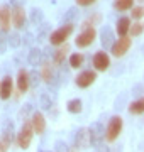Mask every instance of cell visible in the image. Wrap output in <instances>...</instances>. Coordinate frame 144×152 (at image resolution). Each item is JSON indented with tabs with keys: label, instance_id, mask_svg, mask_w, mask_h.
<instances>
[{
	"label": "cell",
	"instance_id": "obj_1",
	"mask_svg": "<svg viewBox=\"0 0 144 152\" xmlns=\"http://www.w3.org/2000/svg\"><path fill=\"white\" fill-rule=\"evenodd\" d=\"M34 134H36V132H34L32 122H31V120H24L22 127H21V130L17 134V144H19V147L26 151V149L31 145V140H32Z\"/></svg>",
	"mask_w": 144,
	"mask_h": 152
},
{
	"label": "cell",
	"instance_id": "obj_2",
	"mask_svg": "<svg viewBox=\"0 0 144 152\" xmlns=\"http://www.w3.org/2000/svg\"><path fill=\"white\" fill-rule=\"evenodd\" d=\"M73 29H75V27H73V24H63L60 29L53 31V32L49 34L51 46H60V44H63L68 37H70V36H71Z\"/></svg>",
	"mask_w": 144,
	"mask_h": 152
},
{
	"label": "cell",
	"instance_id": "obj_3",
	"mask_svg": "<svg viewBox=\"0 0 144 152\" xmlns=\"http://www.w3.org/2000/svg\"><path fill=\"white\" fill-rule=\"evenodd\" d=\"M122 132V118L114 115L110 120H109V125H107L105 130V140L107 142H114L119 137V134Z\"/></svg>",
	"mask_w": 144,
	"mask_h": 152
},
{
	"label": "cell",
	"instance_id": "obj_4",
	"mask_svg": "<svg viewBox=\"0 0 144 152\" xmlns=\"http://www.w3.org/2000/svg\"><path fill=\"white\" fill-rule=\"evenodd\" d=\"M88 134H90V144H92V145L93 147L102 145V140L105 139V129L102 127L100 122H95V124L90 125Z\"/></svg>",
	"mask_w": 144,
	"mask_h": 152
},
{
	"label": "cell",
	"instance_id": "obj_5",
	"mask_svg": "<svg viewBox=\"0 0 144 152\" xmlns=\"http://www.w3.org/2000/svg\"><path fill=\"white\" fill-rule=\"evenodd\" d=\"M95 80H97V73L92 69H85L82 71L80 75L75 78V81H76V86L78 88H88L90 85H93Z\"/></svg>",
	"mask_w": 144,
	"mask_h": 152
},
{
	"label": "cell",
	"instance_id": "obj_6",
	"mask_svg": "<svg viewBox=\"0 0 144 152\" xmlns=\"http://www.w3.org/2000/svg\"><path fill=\"white\" fill-rule=\"evenodd\" d=\"M95 36H97V32H95L93 27L83 29L82 32L78 34V37H76V46L78 48H88L90 44L95 41Z\"/></svg>",
	"mask_w": 144,
	"mask_h": 152
},
{
	"label": "cell",
	"instance_id": "obj_7",
	"mask_svg": "<svg viewBox=\"0 0 144 152\" xmlns=\"http://www.w3.org/2000/svg\"><path fill=\"white\" fill-rule=\"evenodd\" d=\"M131 44H132V41L129 37H120V39H117L115 44L112 46V54L115 56V58H122V56L126 54L129 51V48H131Z\"/></svg>",
	"mask_w": 144,
	"mask_h": 152
},
{
	"label": "cell",
	"instance_id": "obj_8",
	"mask_svg": "<svg viewBox=\"0 0 144 152\" xmlns=\"http://www.w3.org/2000/svg\"><path fill=\"white\" fill-rule=\"evenodd\" d=\"M12 24L15 26V29L27 27V19L22 7H12Z\"/></svg>",
	"mask_w": 144,
	"mask_h": 152
},
{
	"label": "cell",
	"instance_id": "obj_9",
	"mask_svg": "<svg viewBox=\"0 0 144 152\" xmlns=\"http://www.w3.org/2000/svg\"><path fill=\"white\" fill-rule=\"evenodd\" d=\"M100 44H102V48L105 49H112V46L115 44L114 41V31H112L109 26H104L102 31H100Z\"/></svg>",
	"mask_w": 144,
	"mask_h": 152
},
{
	"label": "cell",
	"instance_id": "obj_10",
	"mask_svg": "<svg viewBox=\"0 0 144 152\" xmlns=\"http://www.w3.org/2000/svg\"><path fill=\"white\" fill-rule=\"evenodd\" d=\"M92 61H93V66L97 71H105L110 66V59H109L107 53H104V51H97Z\"/></svg>",
	"mask_w": 144,
	"mask_h": 152
},
{
	"label": "cell",
	"instance_id": "obj_11",
	"mask_svg": "<svg viewBox=\"0 0 144 152\" xmlns=\"http://www.w3.org/2000/svg\"><path fill=\"white\" fill-rule=\"evenodd\" d=\"M31 122H32L34 132H36L37 135L44 134V130H46V120H44V117H43L41 112H34L32 117H31Z\"/></svg>",
	"mask_w": 144,
	"mask_h": 152
},
{
	"label": "cell",
	"instance_id": "obj_12",
	"mask_svg": "<svg viewBox=\"0 0 144 152\" xmlns=\"http://www.w3.org/2000/svg\"><path fill=\"white\" fill-rule=\"evenodd\" d=\"M90 144V134L88 129H80L75 135V147L76 149H85Z\"/></svg>",
	"mask_w": 144,
	"mask_h": 152
},
{
	"label": "cell",
	"instance_id": "obj_13",
	"mask_svg": "<svg viewBox=\"0 0 144 152\" xmlns=\"http://www.w3.org/2000/svg\"><path fill=\"white\" fill-rule=\"evenodd\" d=\"M10 19H12V10L7 5H0V26L2 31L7 32L10 27Z\"/></svg>",
	"mask_w": 144,
	"mask_h": 152
},
{
	"label": "cell",
	"instance_id": "obj_14",
	"mask_svg": "<svg viewBox=\"0 0 144 152\" xmlns=\"http://www.w3.org/2000/svg\"><path fill=\"white\" fill-rule=\"evenodd\" d=\"M41 78H43L48 85H51V83H53V80L56 78L54 68L51 66L49 61H44V63H43V68H41Z\"/></svg>",
	"mask_w": 144,
	"mask_h": 152
},
{
	"label": "cell",
	"instance_id": "obj_15",
	"mask_svg": "<svg viewBox=\"0 0 144 152\" xmlns=\"http://www.w3.org/2000/svg\"><path fill=\"white\" fill-rule=\"evenodd\" d=\"M29 86H31V83H29V73L26 69H19V75H17V88H19V91L26 93Z\"/></svg>",
	"mask_w": 144,
	"mask_h": 152
},
{
	"label": "cell",
	"instance_id": "obj_16",
	"mask_svg": "<svg viewBox=\"0 0 144 152\" xmlns=\"http://www.w3.org/2000/svg\"><path fill=\"white\" fill-rule=\"evenodd\" d=\"M10 95H12V78L5 76L2 80V85H0V98L2 100H9Z\"/></svg>",
	"mask_w": 144,
	"mask_h": 152
},
{
	"label": "cell",
	"instance_id": "obj_17",
	"mask_svg": "<svg viewBox=\"0 0 144 152\" xmlns=\"http://www.w3.org/2000/svg\"><path fill=\"white\" fill-rule=\"evenodd\" d=\"M14 124L12 122H5L4 124V129H2V140L10 145L12 140H14Z\"/></svg>",
	"mask_w": 144,
	"mask_h": 152
},
{
	"label": "cell",
	"instance_id": "obj_18",
	"mask_svg": "<svg viewBox=\"0 0 144 152\" xmlns=\"http://www.w3.org/2000/svg\"><path fill=\"white\" fill-rule=\"evenodd\" d=\"M131 31V19L129 17H120L117 20V34L120 37H126V34Z\"/></svg>",
	"mask_w": 144,
	"mask_h": 152
},
{
	"label": "cell",
	"instance_id": "obj_19",
	"mask_svg": "<svg viewBox=\"0 0 144 152\" xmlns=\"http://www.w3.org/2000/svg\"><path fill=\"white\" fill-rule=\"evenodd\" d=\"M27 61L31 66H37L43 61V51L39 48H31V51H29V54H27Z\"/></svg>",
	"mask_w": 144,
	"mask_h": 152
},
{
	"label": "cell",
	"instance_id": "obj_20",
	"mask_svg": "<svg viewBox=\"0 0 144 152\" xmlns=\"http://www.w3.org/2000/svg\"><path fill=\"white\" fill-rule=\"evenodd\" d=\"M127 110L131 115H143L144 113V98H137L136 102L129 103Z\"/></svg>",
	"mask_w": 144,
	"mask_h": 152
},
{
	"label": "cell",
	"instance_id": "obj_21",
	"mask_svg": "<svg viewBox=\"0 0 144 152\" xmlns=\"http://www.w3.org/2000/svg\"><path fill=\"white\" fill-rule=\"evenodd\" d=\"M29 19H31V22H32L34 26H41V24H43V20H44V14H43V10H41V9L32 7V9H31V12H29Z\"/></svg>",
	"mask_w": 144,
	"mask_h": 152
},
{
	"label": "cell",
	"instance_id": "obj_22",
	"mask_svg": "<svg viewBox=\"0 0 144 152\" xmlns=\"http://www.w3.org/2000/svg\"><path fill=\"white\" fill-rule=\"evenodd\" d=\"M66 53H68V46L58 49L54 54H53V64H54V66H61V64H63V61H65V58H66Z\"/></svg>",
	"mask_w": 144,
	"mask_h": 152
},
{
	"label": "cell",
	"instance_id": "obj_23",
	"mask_svg": "<svg viewBox=\"0 0 144 152\" xmlns=\"http://www.w3.org/2000/svg\"><path fill=\"white\" fill-rule=\"evenodd\" d=\"M66 110L70 113H80L82 112V100L80 98H73L66 103Z\"/></svg>",
	"mask_w": 144,
	"mask_h": 152
},
{
	"label": "cell",
	"instance_id": "obj_24",
	"mask_svg": "<svg viewBox=\"0 0 144 152\" xmlns=\"http://www.w3.org/2000/svg\"><path fill=\"white\" fill-rule=\"evenodd\" d=\"M132 4H134V0H115L114 2V9L119 12H124V10L132 9Z\"/></svg>",
	"mask_w": 144,
	"mask_h": 152
},
{
	"label": "cell",
	"instance_id": "obj_25",
	"mask_svg": "<svg viewBox=\"0 0 144 152\" xmlns=\"http://www.w3.org/2000/svg\"><path fill=\"white\" fill-rule=\"evenodd\" d=\"M39 102H41V107H43V110H51V107H53V100H51L49 93H41Z\"/></svg>",
	"mask_w": 144,
	"mask_h": 152
},
{
	"label": "cell",
	"instance_id": "obj_26",
	"mask_svg": "<svg viewBox=\"0 0 144 152\" xmlns=\"http://www.w3.org/2000/svg\"><path fill=\"white\" fill-rule=\"evenodd\" d=\"M82 64H83V54L75 53L70 56V68H80Z\"/></svg>",
	"mask_w": 144,
	"mask_h": 152
},
{
	"label": "cell",
	"instance_id": "obj_27",
	"mask_svg": "<svg viewBox=\"0 0 144 152\" xmlns=\"http://www.w3.org/2000/svg\"><path fill=\"white\" fill-rule=\"evenodd\" d=\"M41 73H37V71L34 69L29 73V83H31V88H37L39 86V83H41Z\"/></svg>",
	"mask_w": 144,
	"mask_h": 152
},
{
	"label": "cell",
	"instance_id": "obj_28",
	"mask_svg": "<svg viewBox=\"0 0 144 152\" xmlns=\"http://www.w3.org/2000/svg\"><path fill=\"white\" fill-rule=\"evenodd\" d=\"M78 15V7H71V9H68V12L65 14V17H63V22L65 24H71L73 19Z\"/></svg>",
	"mask_w": 144,
	"mask_h": 152
},
{
	"label": "cell",
	"instance_id": "obj_29",
	"mask_svg": "<svg viewBox=\"0 0 144 152\" xmlns=\"http://www.w3.org/2000/svg\"><path fill=\"white\" fill-rule=\"evenodd\" d=\"M21 44H22V37L17 32H12L10 36H9V46H10V48L15 49V48H19Z\"/></svg>",
	"mask_w": 144,
	"mask_h": 152
},
{
	"label": "cell",
	"instance_id": "obj_30",
	"mask_svg": "<svg viewBox=\"0 0 144 152\" xmlns=\"http://www.w3.org/2000/svg\"><path fill=\"white\" fill-rule=\"evenodd\" d=\"M143 32H144V24L143 22H136V24L131 26V34H132V36H141Z\"/></svg>",
	"mask_w": 144,
	"mask_h": 152
},
{
	"label": "cell",
	"instance_id": "obj_31",
	"mask_svg": "<svg viewBox=\"0 0 144 152\" xmlns=\"http://www.w3.org/2000/svg\"><path fill=\"white\" fill-rule=\"evenodd\" d=\"M7 44H9V37H7V34L2 31V32H0V54H4L7 51Z\"/></svg>",
	"mask_w": 144,
	"mask_h": 152
},
{
	"label": "cell",
	"instance_id": "obj_32",
	"mask_svg": "<svg viewBox=\"0 0 144 152\" xmlns=\"http://www.w3.org/2000/svg\"><path fill=\"white\" fill-rule=\"evenodd\" d=\"M98 20H100V15H98V14H95L93 17H88V19H87V20L83 22V26H82V27H83V29L92 27V26H95V24H97Z\"/></svg>",
	"mask_w": 144,
	"mask_h": 152
},
{
	"label": "cell",
	"instance_id": "obj_33",
	"mask_svg": "<svg viewBox=\"0 0 144 152\" xmlns=\"http://www.w3.org/2000/svg\"><path fill=\"white\" fill-rule=\"evenodd\" d=\"M48 31H49V24H43L41 26V31L37 34V41H44L46 36H48ZM48 39H49V36H48Z\"/></svg>",
	"mask_w": 144,
	"mask_h": 152
},
{
	"label": "cell",
	"instance_id": "obj_34",
	"mask_svg": "<svg viewBox=\"0 0 144 152\" xmlns=\"http://www.w3.org/2000/svg\"><path fill=\"white\" fill-rule=\"evenodd\" d=\"M54 152H68V145L63 140H56L54 142Z\"/></svg>",
	"mask_w": 144,
	"mask_h": 152
},
{
	"label": "cell",
	"instance_id": "obj_35",
	"mask_svg": "<svg viewBox=\"0 0 144 152\" xmlns=\"http://www.w3.org/2000/svg\"><path fill=\"white\" fill-rule=\"evenodd\" d=\"M144 17V7H132V19Z\"/></svg>",
	"mask_w": 144,
	"mask_h": 152
},
{
	"label": "cell",
	"instance_id": "obj_36",
	"mask_svg": "<svg viewBox=\"0 0 144 152\" xmlns=\"http://www.w3.org/2000/svg\"><path fill=\"white\" fill-rule=\"evenodd\" d=\"M29 112H31V105H29V103H26V105L22 107V108H21V112H19V118L27 120V118H26V115H27Z\"/></svg>",
	"mask_w": 144,
	"mask_h": 152
},
{
	"label": "cell",
	"instance_id": "obj_37",
	"mask_svg": "<svg viewBox=\"0 0 144 152\" xmlns=\"http://www.w3.org/2000/svg\"><path fill=\"white\" fill-rule=\"evenodd\" d=\"M32 41H34V36L31 32L24 34V37H22V44H24V46H31V44H32Z\"/></svg>",
	"mask_w": 144,
	"mask_h": 152
},
{
	"label": "cell",
	"instance_id": "obj_38",
	"mask_svg": "<svg viewBox=\"0 0 144 152\" xmlns=\"http://www.w3.org/2000/svg\"><path fill=\"white\" fill-rule=\"evenodd\" d=\"M126 98H127V95H126V93H122V95H120V100H119V98L115 100V107H114V108H115V110H120V108H122L120 105L126 102Z\"/></svg>",
	"mask_w": 144,
	"mask_h": 152
},
{
	"label": "cell",
	"instance_id": "obj_39",
	"mask_svg": "<svg viewBox=\"0 0 144 152\" xmlns=\"http://www.w3.org/2000/svg\"><path fill=\"white\" fill-rule=\"evenodd\" d=\"M95 0H76V4L80 7H88V5H92Z\"/></svg>",
	"mask_w": 144,
	"mask_h": 152
},
{
	"label": "cell",
	"instance_id": "obj_40",
	"mask_svg": "<svg viewBox=\"0 0 144 152\" xmlns=\"http://www.w3.org/2000/svg\"><path fill=\"white\" fill-rule=\"evenodd\" d=\"M95 152H110V151H109L107 145H98V147H95Z\"/></svg>",
	"mask_w": 144,
	"mask_h": 152
},
{
	"label": "cell",
	"instance_id": "obj_41",
	"mask_svg": "<svg viewBox=\"0 0 144 152\" xmlns=\"http://www.w3.org/2000/svg\"><path fill=\"white\" fill-rule=\"evenodd\" d=\"M7 149H9V144H5L4 140H0V152H7Z\"/></svg>",
	"mask_w": 144,
	"mask_h": 152
},
{
	"label": "cell",
	"instance_id": "obj_42",
	"mask_svg": "<svg viewBox=\"0 0 144 152\" xmlns=\"http://www.w3.org/2000/svg\"><path fill=\"white\" fill-rule=\"evenodd\" d=\"M10 4L12 7H22L21 4H22V0H10Z\"/></svg>",
	"mask_w": 144,
	"mask_h": 152
},
{
	"label": "cell",
	"instance_id": "obj_43",
	"mask_svg": "<svg viewBox=\"0 0 144 152\" xmlns=\"http://www.w3.org/2000/svg\"><path fill=\"white\" fill-rule=\"evenodd\" d=\"M141 91H143V88H141V86L137 85V86H136V88L132 90V95H141Z\"/></svg>",
	"mask_w": 144,
	"mask_h": 152
},
{
	"label": "cell",
	"instance_id": "obj_44",
	"mask_svg": "<svg viewBox=\"0 0 144 152\" xmlns=\"http://www.w3.org/2000/svg\"><path fill=\"white\" fill-rule=\"evenodd\" d=\"M41 152H51V151H41Z\"/></svg>",
	"mask_w": 144,
	"mask_h": 152
},
{
	"label": "cell",
	"instance_id": "obj_45",
	"mask_svg": "<svg viewBox=\"0 0 144 152\" xmlns=\"http://www.w3.org/2000/svg\"><path fill=\"white\" fill-rule=\"evenodd\" d=\"M143 53H144V46H143Z\"/></svg>",
	"mask_w": 144,
	"mask_h": 152
},
{
	"label": "cell",
	"instance_id": "obj_46",
	"mask_svg": "<svg viewBox=\"0 0 144 152\" xmlns=\"http://www.w3.org/2000/svg\"><path fill=\"white\" fill-rule=\"evenodd\" d=\"M141 2H144V0H141Z\"/></svg>",
	"mask_w": 144,
	"mask_h": 152
},
{
	"label": "cell",
	"instance_id": "obj_47",
	"mask_svg": "<svg viewBox=\"0 0 144 152\" xmlns=\"http://www.w3.org/2000/svg\"><path fill=\"white\" fill-rule=\"evenodd\" d=\"M0 85H2V83H0Z\"/></svg>",
	"mask_w": 144,
	"mask_h": 152
}]
</instances>
